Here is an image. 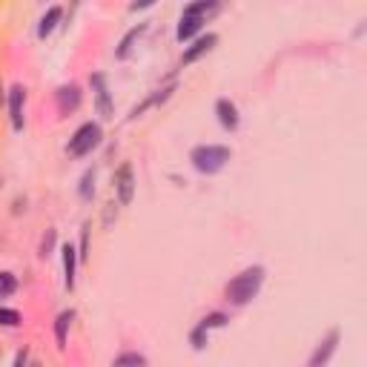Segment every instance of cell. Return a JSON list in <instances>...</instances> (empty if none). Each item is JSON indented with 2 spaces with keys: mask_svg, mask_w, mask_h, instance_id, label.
I'll list each match as a JSON object with an SVG mask.
<instances>
[{
  "mask_svg": "<svg viewBox=\"0 0 367 367\" xmlns=\"http://www.w3.org/2000/svg\"><path fill=\"white\" fill-rule=\"evenodd\" d=\"M264 284V267L256 264V267H247L244 273H239L230 284H227V302L236 305V307H244L247 302H253L258 296V290Z\"/></svg>",
  "mask_w": 367,
  "mask_h": 367,
  "instance_id": "cell-1",
  "label": "cell"
},
{
  "mask_svg": "<svg viewBox=\"0 0 367 367\" xmlns=\"http://www.w3.org/2000/svg\"><path fill=\"white\" fill-rule=\"evenodd\" d=\"M233 158V150L230 146H221V143H201L190 153V161L192 167L201 172V175H215L227 167V161Z\"/></svg>",
  "mask_w": 367,
  "mask_h": 367,
  "instance_id": "cell-2",
  "label": "cell"
},
{
  "mask_svg": "<svg viewBox=\"0 0 367 367\" xmlns=\"http://www.w3.org/2000/svg\"><path fill=\"white\" fill-rule=\"evenodd\" d=\"M101 141H104L101 124H98V121H87V124H81V126L75 129V135L69 138L66 153H69L72 158H84V155H89V153L95 150V146H101Z\"/></svg>",
  "mask_w": 367,
  "mask_h": 367,
  "instance_id": "cell-3",
  "label": "cell"
},
{
  "mask_svg": "<svg viewBox=\"0 0 367 367\" xmlns=\"http://www.w3.org/2000/svg\"><path fill=\"white\" fill-rule=\"evenodd\" d=\"M215 9H218V4H207V0H198V4L184 6L181 21H178V29H175V38H178L181 43H184V40H190V38L201 29L204 15H209V12H215Z\"/></svg>",
  "mask_w": 367,
  "mask_h": 367,
  "instance_id": "cell-4",
  "label": "cell"
},
{
  "mask_svg": "<svg viewBox=\"0 0 367 367\" xmlns=\"http://www.w3.org/2000/svg\"><path fill=\"white\" fill-rule=\"evenodd\" d=\"M92 89H95L98 115H101L104 121L115 118V106H112V98H109V87H106V78L101 75V72H95V75H92Z\"/></svg>",
  "mask_w": 367,
  "mask_h": 367,
  "instance_id": "cell-5",
  "label": "cell"
},
{
  "mask_svg": "<svg viewBox=\"0 0 367 367\" xmlns=\"http://www.w3.org/2000/svg\"><path fill=\"white\" fill-rule=\"evenodd\" d=\"M339 339H341V333H339V330H330V333L319 341V347L313 350V356H310V364H307V367H327L330 356H333V353H336V347H339Z\"/></svg>",
  "mask_w": 367,
  "mask_h": 367,
  "instance_id": "cell-6",
  "label": "cell"
},
{
  "mask_svg": "<svg viewBox=\"0 0 367 367\" xmlns=\"http://www.w3.org/2000/svg\"><path fill=\"white\" fill-rule=\"evenodd\" d=\"M115 192H118V201L126 207L135 195V172H132V164H121V170L115 172Z\"/></svg>",
  "mask_w": 367,
  "mask_h": 367,
  "instance_id": "cell-7",
  "label": "cell"
},
{
  "mask_svg": "<svg viewBox=\"0 0 367 367\" xmlns=\"http://www.w3.org/2000/svg\"><path fill=\"white\" fill-rule=\"evenodd\" d=\"M215 115H218V124H221L224 129H230V132H236L239 124H241L239 106H236L230 98H218V101H215Z\"/></svg>",
  "mask_w": 367,
  "mask_h": 367,
  "instance_id": "cell-8",
  "label": "cell"
},
{
  "mask_svg": "<svg viewBox=\"0 0 367 367\" xmlns=\"http://www.w3.org/2000/svg\"><path fill=\"white\" fill-rule=\"evenodd\" d=\"M55 101H57V112L60 115H69V112H75L78 104H81V87L78 84H66L55 92Z\"/></svg>",
  "mask_w": 367,
  "mask_h": 367,
  "instance_id": "cell-9",
  "label": "cell"
},
{
  "mask_svg": "<svg viewBox=\"0 0 367 367\" xmlns=\"http://www.w3.org/2000/svg\"><path fill=\"white\" fill-rule=\"evenodd\" d=\"M215 43H218V35H215V32H207V35L195 38V40H192V46H190V49L184 52L181 63H184V66L195 63V60H198V57H204V55H207V52H209V49L215 46Z\"/></svg>",
  "mask_w": 367,
  "mask_h": 367,
  "instance_id": "cell-10",
  "label": "cell"
},
{
  "mask_svg": "<svg viewBox=\"0 0 367 367\" xmlns=\"http://www.w3.org/2000/svg\"><path fill=\"white\" fill-rule=\"evenodd\" d=\"M23 101H26V89L18 84L9 89V118H12V126L21 132L23 129Z\"/></svg>",
  "mask_w": 367,
  "mask_h": 367,
  "instance_id": "cell-11",
  "label": "cell"
},
{
  "mask_svg": "<svg viewBox=\"0 0 367 367\" xmlns=\"http://www.w3.org/2000/svg\"><path fill=\"white\" fill-rule=\"evenodd\" d=\"M60 253H63V284H66V290H72V287H75V267H78V250L72 247V244H63V247H60Z\"/></svg>",
  "mask_w": 367,
  "mask_h": 367,
  "instance_id": "cell-12",
  "label": "cell"
},
{
  "mask_svg": "<svg viewBox=\"0 0 367 367\" xmlns=\"http://www.w3.org/2000/svg\"><path fill=\"white\" fill-rule=\"evenodd\" d=\"M60 18H63V9L60 6H49V12L40 18V26H38V35L40 38H49L52 32H55V26L60 23Z\"/></svg>",
  "mask_w": 367,
  "mask_h": 367,
  "instance_id": "cell-13",
  "label": "cell"
},
{
  "mask_svg": "<svg viewBox=\"0 0 367 367\" xmlns=\"http://www.w3.org/2000/svg\"><path fill=\"white\" fill-rule=\"evenodd\" d=\"M143 32H146V23H138V26H132V29L124 35V40L118 43V52H115V57H121V60H124V57H129V52H132V43H135V40H138Z\"/></svg>",
  "mask_w": 367,
  "mask_h": 367,
  "instance_id": "cell-14",
  "label": "cell"
},
{
  "mask_svg": "<svg viewBox=\"0 0 367 367\" xmlns=\"http://www.w3.org/2000/svg\"><path fill=\"white\" fill-rule=\"evenodd\" d=\"M72 319H75V313H72V310H63V313L57 316V322H55V339H57V347H66V333H69Z\"/></svg>",
  "mask_w": 367,
  "mask_h": 367,
  "instance_id": "cell-15",
  "label": "cell"
},
{
  "mask_svg": "<svg viewBox=\"0 0 367 367\" xmlns=\"http://www.w3.org/2000/svg\"><path fill=\"white\" fill-rule=\"evenodd\" d=\"M112 367H146V356H141L135 350H126V353L112 358Z\"/></svg>",
  "mask_w": 367,
  "mask_h": 367,
  "instance_id": "cell-16",
  "label": "cell"
},
{
  "mask_svg": "<svg viewBox=\"0 0 367 367\" xmlns=\"http://www.w3.org/2000/svg\"><path fill=\"white\" fill-rule=\"evenodd\" d=\"M227 322H230V316H227V313H218V310H215V313L204 316V319L198 322V327H201L204 333H209V330H215V327H224Z\"/></svg>",
  "mask_w": 367,
  "mask_h": 367,
  "instance_id": "cell-17",
  "label": "cell"
},
{
  "mask_svg": "<svg viewBox=\"0 0 367 367\" xmlns=\"http://www.w3.org/2000/svg\"><path fill=\"white\" fill-rule=\"evenodd\" d=\"M18 290V278L12 273H0V299H9Z\"/></svg>",
  "mask_w": 367,
  "mask_h": 367,
  "instance_id": "cell-18",
  "label": "cell"
},
{
  "mask_svg": "<svg viewBox=\"0 0 367 367\" xmlns=\"http://www.w3.org/2000/svg\"><path fill=\"white\" fill-rule=\"evenodd\" d=\"M78 192H81V198H84V201H89V198H92V192H95V170H87V172H84Z\"/></svg>",
  "mask_w": 367,
  "mask_h": 367,
  "instance_id": "cell-19",
  "label": "cell"
},
{
  "mask_svg": "<svg viewBox=\"0 0 367 367\" xmlns=\"http://www.w3.org/2000/svg\"><path fill=\"white\" fill-rule=\"evenodd\" d=\"M0 324H4V327H18L21 324V313L9 310V307H0Z\"/></svg>",
  "mask_w": 367,
  "mask_h": 367,
  "instance_id": "cell-20",
  "label": "cell"
},
{
  "mask_svg": "<svg viewBox=\"0 0 367 367\" xmlns=\"http://www.w3.org/2000/svg\"><path fill=\"white\" fill-rule=\"evenodd\" d=\"M55 247V230H49L46 236H43V244H40V256H49V250Z\"/></svg>",
  "mask_w": 367,
  "mask_h": 367,
  "instance_id": "cell-21",
  "label": "cell"
},
{
  "mask_svg": "<svg viewBox=\"0 0 367 367\" xmlns=\"http://www.w3.org/2000/svg\"><path fill=\"white\" fill-rule=\"evenodd\" d=\"M23 361H26V350H23V353H18V358H15V367H23Z\"/></svg>",
  "mask_w": 367,
  "mask_h": 367,
  "instance_id": "cell-22",
  "label": "cell"
},
{
  "mask_svg": "<svg viewBox=\"0 0 367 367\" xmlns=\"http://www.w3.org/2000/svg\"><path fill=\"white\" fill-rule=\"evenodd\" d=\"M32 367H40V364H32Z\"/></svg>",
  "mask_w": 367,
  "mask_h": 367,
  "instance_id": "cell-23",
  "label": "cell"
}]
</instances>
